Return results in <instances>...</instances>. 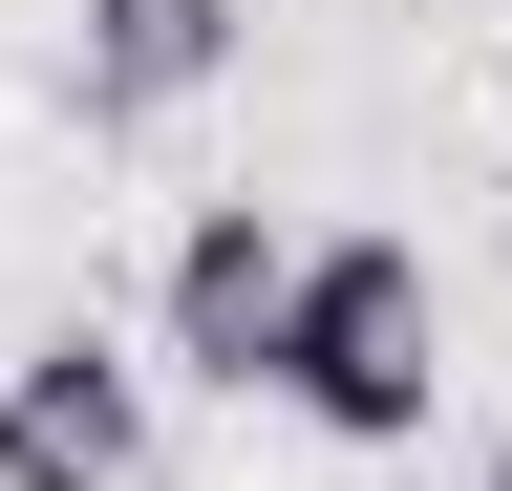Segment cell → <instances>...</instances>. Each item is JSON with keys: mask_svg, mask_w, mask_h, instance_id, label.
I'll return each mask as SVG.
<instances>
[{"mask_svg": "<svg viewBox=\"0 0 512 491\" xmlns=\"http://www.w3.org/2000/svg\"><path fill=\"white\" fill-rule=\"evenodd\" d=\"M278 406L320 427V449H427V406H448V299H427L406 235H299Z\"/></svg>", "mask_w": 512, "mask_h": 491, "instance_id": "obj_1", "label": "cell"}, {"mask_svg": "<svg viewBox=\"0 0 512 491\" xmlns=\"http://www.w3.org/2000/svg\"><path fill=\"white\" fill-rule=\"evenodd\" d=\"M150 321H171V385H235V406H278V321H299V235L214 193L171 235V278H150Z\"/></svg>", "mask_w": 512, "mask_h": 491, "instance_id": "obj_2", "label": "cell"}, {"mask_svg": "<svg viewBox=\"0 0 512 491\" xmlns=\"http://www.w3.org/2000/svg\"><path fill=\"white\" fill-rule=\"evenodd\" d=\"M0 491H150V363L128 342H22L0 363Z\"/></svg>", "mask_w": 512, "mask_h": 491, "instance_id": "obj_3", "label": "cell"}, {"mask_svg": "<svg viewBox=\"0 0 512 491\" xmlns=\"http://www.w3.org/2000/svg\"><path fill=\"white\" fill-rule=\"evenodd\" d=\"M235 65V0H64V86H86V129H150Z\"/></svg>", "mask_w": 512, "mask_h": 491, "instance_id": "obj_4", "label": "cell"}, {"mask_svg": "<svg viewBox=\"0 0 512 491\" xmlns=\"http://www.w3.org/2000/svg\"><path fill=\"white\" fill-rule=\"evenodd\" d=\"M470 491H512V427H491V470H470Z\"/></svg>", "mask_w": 512, "mask_h": 491, "instance_id": "obj_5", "label": "cell"}]
</instances>
